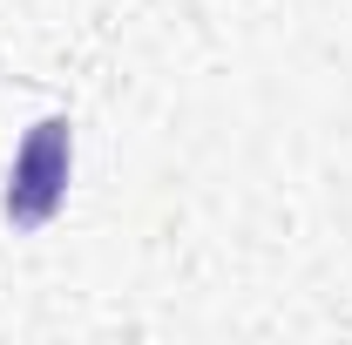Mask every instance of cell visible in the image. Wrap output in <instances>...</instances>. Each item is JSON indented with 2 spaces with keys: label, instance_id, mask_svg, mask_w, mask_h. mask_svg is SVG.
<instances>
[{
  "label": "cell",
  "instance_id": "obj_1",
  "mask_svg": "<svg viewBox=\"0 0 352 345\" xmlns=\"http://www.w3.org/2000/svg\"><path fill=\"white\" fill-rule=\"evenodd\" d=\"M68 176H75V122H68V115H41L34 129L21 135L14 170H7V197H0L7 223H14V230L54 223L61 197H68Z\"/></svg>",
  "mask_w": 352,
  "mask_h": 345
}]
</instances>
